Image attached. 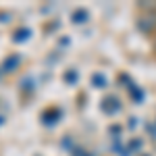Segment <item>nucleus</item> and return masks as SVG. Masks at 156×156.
Segmentation results:
<instances>
[{
    "mask_svg": "<svg viewBox=\"0 0 156 156\" xmlns=\"http://www.w3.org/2000/svg\"><path fill=\"white\" fill-rule=\"evenodd\" d=\"M87 17H90V15H87L85 11H77L75 15H73V23H85Z\"/></svg>",
    "mask_w": 156,
    "mask_h": 156,
    "instance_id": "2",
    "label": "nucleus"
},
{
    "mask_svg": "<svg viewBox=\"0 0 156 156\" xmlns=\"http://www.w3.org/2000/svg\"><path fill=\"white\" fill-rule=\"evenodd\" d=\"M137 29L142 34H152L156 29V11H146V15L137 19Z\"/></svg>",
    "mask_w": 156,
    "mask_h": 156,
    "instance_id": "1",
    "label": "nucleus"
},
{
    "mask_svg": "<svg viewBox=\"0 0 156 156\" xmlns=\"http://www.w3.org/2000/svg\"><path fill=\"white\" fill-rule=\"evenodd\" d=\"M92 81H94V83H100V87H106V79H104V75H102V73L94 75V77H92Z\"/></svg>",
    "mask_w": 156,
    "mask_h": 156,
    "instance_id": "3",
    "label": "nucleus"
}]
</instances>
